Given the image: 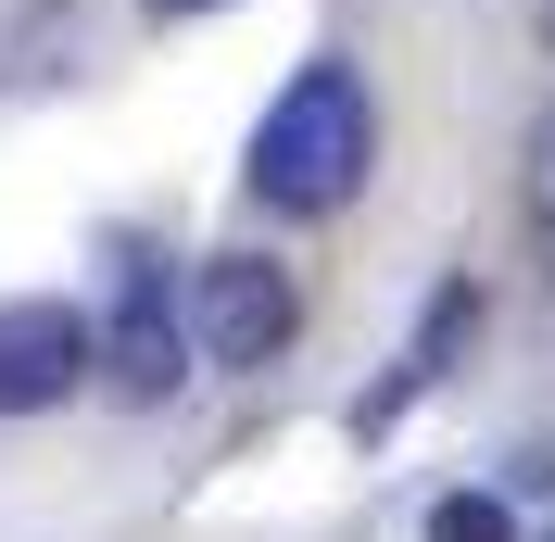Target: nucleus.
Listing matches in <instances>:
<instances>
[{"label": "nucleus", "instance_id": "1", "mask_svg": "<svg viewBox=\"0 0 555 542\" xmlns=\"http://www.w3.org/2000/svg\"><path fill=\"white\" fill-rule=\"evenodd\" d=\"M366 165H379V102H366V76H353L341 51L291 64V89H278L266 127H253V203L266 215H341L353 190H366Z\"/></svg>", "mask_w": 555, "mask_h": 542}, {"label": "nucleus", "instance_id": "10", "mask_svg": "<svg viewBox=\"0 0 555 542\" xmlns=\"http://www.w3.org/2000/svg\"><path fill=\"white\" fill-rule=\"evenodd\" d=\"M543 38H555V0H543Z\"/></svg>", "mask_w": 555, "mask_h": 542}, {"label": "nucleus", "instance_id": "4", "mask_svg": "<svg viewBox=\"0 0 555 542\" xmlns=\"http://www.w3.org/2000/svg\"><path fill=\"white\" fill-rule=\"evenodd\" d=\"M102 378V328L64 304V291H13L0 304V416H51L64 391Z\"/></svg>", "mask_w": 555, "mask_h": 542}, {"label": "nucleus", "instance_id": "5", "mask_svg": "<svg viewBox=\"0 0 555 542\" xmlns=\"http://www.w3.org/2000/svg\"><path fill=\"white\" fill-rule=\"evenodd\" d=\"M429 542H518V492H505V479L442 492V505H429Z\"/></svg>", "mask_w": 555, "mask_h": 542}, {"label": "nucleus", "instance_id": "6", "mask_svg": "<svg viewBox=\"0 0 555 542\" xmlns=\"http://www.w3.org/2000/svg\"><path fill=\"white\" fill-rule=\"evenodd\" d=\"M416 391H429V366H416V353H404V366H391L379 391H353V441H391V416H404Z\"/></svg>", "mask_w": 555, "mask_h": 542}, {"label": "nucleus", "instance_id": "2", "mask_svg": "<svg viewBox=\"0 0 555 542\" xmlns=\"http://www.w3.org/2000/svg\"><path fill=\"white\" fill-rule=\"evenodd\" d=\"M304 340V291L266 253H203L190 266V353L203 366H278Z\"/></svg>", "mask_w": 555, "mask_h": 542}, {"label": "nucleus", "instance_id": "8", "mask_svg": "<svg viewBox=\"0 0 555 542\" xmlns=\"http://www.w3.org/2000/svg\"><path fill=\"white\" fill-rule=\"evenodd\" d=\"M505 492H555V441H518V467H505Z\"/></svg>", "mask_w": 555, "mask_h": 542}, {"label": "nucleus", "instance_id": "7", "mask_svg": "<svg viewBox=\"0 0 555 542\" xmlns=\"http://www.w3.org/2000/svg\"><path fill=\"white\" fill-rule=\"evenodd\" d=\"M530 215L555 228V114H543V139H530Z\"/></svg>", "mask_w": 555, "mask_h": 542}, {"label": "nucleus", "instance_id": "3", "mask_svg": "<svg viewBox=\"0 0 555 542\" xmlns=\"http://www.w3.org/2000/svg\"><path fill=\"white\" fill-rule=\"evenodd\" d=\"M190 378V291H165V266L114 240V315H102V391L114 404H165Z\"/></svg>", "mask_w": 555, "mask_h": 542}, {"label": "nucleus", "instance_id": "9", "mask_svg": "<svg viewBox=\"0 0 555 542\" xmlns=\"http://www.w3.org/2000/svg\"><path fill=\"white\" fill-rule=\"evenodd\" d=\"M152 26H203V13H241V0H139Z\"/></svg>", "mask_w": 555, "mask_h": 542}]
</instances>
